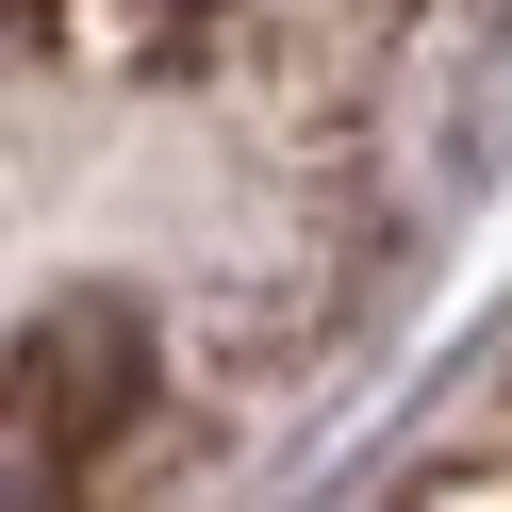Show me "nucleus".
Returning a JSON list of instances; mask_svg holds the SVG:
<instances>
[]
</instances>
